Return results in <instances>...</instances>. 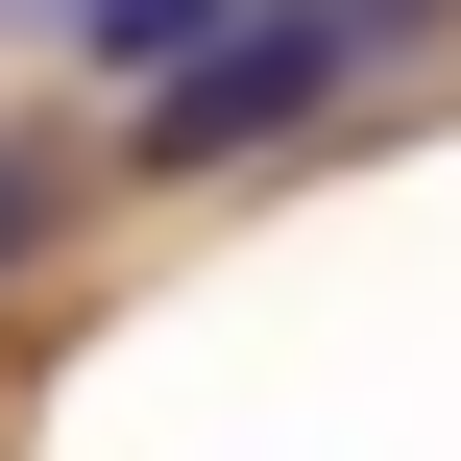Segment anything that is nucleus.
<instances>
[{
    "label": "nucleus",
    "mask_w": 461,
    "mask_h": 461,
    "mask_svg": "<svg viewBox=\"0 0 461 461\" xmlns=\"http://www.w3.org/2000/svg\"><path fill=\"white\" fill-rule=\"evenodd\" d=\"M340 73H365V0H219V24L170 49L146 146H170V170H243V146H292V122H316Z\"/></svg>",
    "instance_id": "nucleus-1"
},
{
    "label": "nucleus",
    "mask_w": 461,
    "mask_h": 461,
    "mask_svg": "<svg viewBox=\"0 0 461 461\" xmlns=\"http://www.w3.org/2000/svg\"><path fill=\"white\" fill-rule=\"evenodd\" d=\"M73 24H97V49H194L219 0H73Z\"/></svg>",
    "instance_id": "nucleus-2"
},
{
    "label": "nucleus",
    "mask_w": 461,
    "mask_h": 461,
    "mask_svg": "<svg viewBox=\"0 0 461 461\" xmlns=\"http://www.w3.org/2000/svg\"><path fill=\"white\" fill-rule=\"evenodd\" d=\"M365 24H438V0H365Z\"/></svg>",
    "instance_id": "nucleus-3"
},
{
    "label": "nucleus",
    "mask_w": 461,
    "mask_h": 461,
    "mask_svg": "<svg viewBox=\"0 0 461 461\" xmlns=\"http://www.w3.org/2000/svg\"><path fill=\"white\" fill-rule=\"evenodd\" d=\"M0 24H73V0H0Z\"/></svg>",
    "instance_id": "nucleus-4"
}]
</instances>
